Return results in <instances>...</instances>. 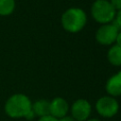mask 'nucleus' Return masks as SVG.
I'll return each instance as SVG.
<instances>
[{
  "label": "nucleus",
  "instance_id": "20e7f679",
  "mask_svg": "<svg viewBox=\"0 0 121 121\" xmlns=\"http://www.w3.org/2000/svg\"><path fill=\"white\" fill-rule=\"evenodd\" d=\"M95 109L101 116L112 117L118 112L119 105L112 96H103L96 101Z\"/></svg>",
  "mask_w": 121,
  "mask_h": 121
},
{
  "label": "nucleus",
  "instance_id": "ddd939ff",
  "mask_svg": "<svg viewBox=\"0 0 121 121\" xmlns=\"http://www.w3.org/2000/svg\"><path fill=\"white\" fill-rule=\"evenodd\" d=\"M111 5L115 9V11L121 9V0H111Z\"/></svg>",
  "mask_w": 121,
  "mask_h": 121
},
{
  "label": "nucleus",
  "instance_id": "2eb2a0df",
  "mask_svg": "<svg viewBox=\"0 0 121 121\" xmlns=\"http://www.w3.org/2000/svg\"><path fill=\"white\" fill-rule=\"evenodd\" d=\"M58 120L59 121H76L72 116H68V115H65V116H63V117H61Z\"/></svg>",
  "mask_w": 121,
  "mask_h": 121
},
{
  "label": "nucleus",
  "instance_id": "f257e3e1",
  "mask_svg": "<svg viewBox=\"0 0 121 121\" xmlns=\"http://www.w3.org/2000/svg\"><path fill=\"white\" fill-rule=\"evenodd\" d=\"M6 112L11 117H26L32 119L34 112L29 98L22 94H16L9 97L5 105Z\"/></svg>",
  "mask_w": 121,
  "mask_h": 121
},
{
  "label": "nucleus",
  "instance_id": "0eeeda50",
  "mask_svg": "<svg viewBox=\"0 0 121 121\" xmlns=\"http://www.w3.org/2000/svg\"><path fill=\"white\" fill-rule=\"evenodd\" d=\"M69 111V105L65 99L61 97H56L50 102V115L60 119L65 115Z\"/></svg>",
  "mask_w": 121,
  "mask_h": 121
},
{
  "label": "nucleus",
  "instance_id": "dca6fc26",
  "mask_svg": "<svg viewBox=\"0 0 121 121\" xmlns=\"http://www.w3.org/2000/svg\"><path fill=\"white\" fill-rule=\"evenodd\" d=\"M115 43H116V44L121 45V30H119V31H118V33H117V35H116Z\"/></svg>",
  "mask_w": 121,
  "mask_h": 121
},
{
  "label": "nucleus",
  "instance_id": "f03ea898",
  "mask_svg": "<svg viewBox=\"0 0 121 121\" xmlns=\"http://www.w3.org/2000/svg\"><path fill=\"white\" fill-rule=\"evenodd\" d=\"M87 21L86 13L78 8H71L64 11L61 16V25L69 32H78L81 30Z\"/></svg>",
  "mask_w": 121,
  "mask_h": 121
},
{
  "label": "nucleus",
  "instance_id": "f3484780",
  "mask_svg": "<svg viewBox=\"0 0 121 121\" xmlns=\"http://www.w3.org/2000/svg\"><path fill=\"white\" fill-rule=\"evenodd\" d=\"M87 121H99V120L96 118H91V119H87Z\"/></svg>",
  "mask_w": 121,
  "mask_h": 121
},
{
  "label": "nucleus",
  "instance_id": "9b49d317",
  "mask_svg": "<svg viewBox=\"0 0 121 121\" xmlns=\"http://www.w3.org/2000/svg\"><path fill=\"white\" fill-rule=\"evenodd\" d=\"M15 7L14 0H0V15L10 14Z\"/></svg>",
  "mask_w": 121,
  "mask_h": 121
},
{
  "label": "nucleus",
  "instance_id": "39448f33",
  "mask_svg": "<svg viewBox=\"0 0 121 121\" xmlns=\"http://www.w3.org/2000/svg\"><path fill=\"white\" fill-rule=\"evenodd\" d=\"M118 31L119 29L113 24H104L97 29L95 33V39L99 43L109 45L115 42Z\"/></svg>",
  "mask_w": 121,
  "mask_h": 121
},
{
  "label": "nucleus",
  "instance_id": "7ed1b4c3",
  "mask_svg": "<svg viewBox=\"0 0 121 121\" xmlns=\"http://www.w3.org/2000/svg\"><path fill=\"white\" fill-rule=\"evenodd\" d=\"M91 12L93 18L100 24L112 22L115 16V9L108 0H96L92 5Z\"/></svg>",
  "mask_w": 121,
  "mask_h": 121
},
{
  "label": "nucleus",
  "instance_id": "423d86ee",
  "mask_svg": "<svg viewBox=\"0 0 121 121\" xmlns=\"http://www.w3.org/2000/svg\"><path fill=\"white\" fill-rule=\"evenodd\" d=\"M72 117L77 121L87 120L91 113V105L86 99L76 100L71 108Z\"/></svg>",
  "mask_w": 121,
  "mask_h": 121
},
{
  "label": "nucleus",
  "instance_id": "f8f14e48",
  "mask_svg": "<svg viewBox=\"0 0 121 121\" xmlns=\"http://www.w3.org/2000/svg\"><path fill=\"white\" fill-rule=\"evenodd\" d=\"M112 24L120 30L121 29V9L117 10V12L115 13L114 19L112 20Z\"/></svg>",
  "mask_w": 121,
  "mask_h": 121
},
{
  "label": "nucleus",
  "instance_id": "9d476101",
  "mask_svg": "<svg viewBox=\"0 0 121 121\" xmlns=\"http://www.w3.org/2000/svg\"><path fill=\"white\" fill-rule=\"evenodd\" d=\"M108 60L112 65H121V45L114 44L110 48L108 52Z\"/></svg>",
  "mask_w": 121,
  "mask_h": 121
},
{
  "label": "nucleus",
  "instance_id": "1a4fd4ad",
  "mask_svg": "<svg viewBox=\"0 0 121 121\" xmlns=\"http://www.w3.org/2000/svg\"><path fill=\"white\" fill-rule=\"evenodd\" d=\"M32 111L34 114L39 116H45L50 114V102L44 99H41L36 101L32 105Z\"/></svg>",
  "mask_w": 121,
  "mask_h": 121
},
{
  "label": "nucleus",
  "instance_id": "6e6552de",
  "mask_svg": "<svg viewBox=\"0 0 121 121\" xmlns=\"http://www.w3.org/2000/svg\"><path fill=\"white\" fill-rule=\"evenodd\" d=\"M106 90L112 97L121 95V71L108 79L106 83Z\"/></svg>",
  "mask_w": 121,
  "mask_h": 121
},
{
  "label": "nucleus",
  "instance_id": "4468645a",
  "mask_svg": "<svg viewBox=\"0 0 121 121\" xmlns=\"http://www.w3.org/2000/svg\"><path fill=\"white\" fill-rule=\"evenodd\" d=\"M39 121H59L57 118H55V117H53L52 115H45V116H42V117H40V119H39Z\"/></svg>",
  "mask_w": 121,
  "mask_h": 121
}]
</instances>
